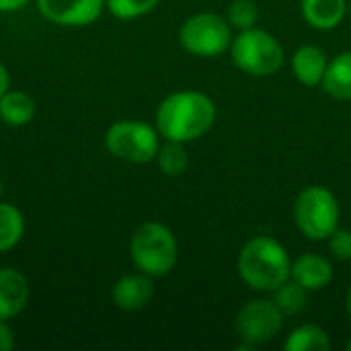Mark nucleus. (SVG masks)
Instances as JSON below:
<instances>
[{
	"mask_svg": "<svg viewBox=\"0 0 351 351\" xmlns=\"http://www.w3.org/2000/svg\"><path fill=\"white\" fill-rule=\"evenodd\" d=\"M216 121V103L202 90H177L156 109V130L162 140L189 144L206 136Z\"/></svg>",
	"mask_w": 351,
	"mask_h": 351,
	"instance_id": "1",
	"label": "nucleus"
},
{
	"mask_svg": "<svg viewBox=\"0 0 351 351\" xmlns=\"http://www.w3.org/2000/svg\"><path fill=\"white\" fill-rule=\"evenodd\" d=\"M241 280L255 292H274L292 276L288 249L274 237L261 234L249 239L237 259Z\"/></svg>",
	"mask_w": 351,
	"mask_h": 351,
	"instance_id": "2",
	"label": "nucleus"
},
{
	"mask_svg": "<svg viewBox=\"0 0 351 351\" xmlns=\"http://www.w3.org/2000/svg\"><path fill=\"white\" fill-rule=\"evenodd\" d=\"M130 257L138 271L150 278H162L177 265L179 245L167 224L144 222L132 234Z\"/></svg>",
	"mask_w": 351,
	"mask_h": 351,
	"instance_id": "3",
	"label": "nucleus"
},
{
	"mask_svg": "<svg viewBox=\"0 0 351 351\" xmlns=\"http://www.w3.org/2000/svg\"><path fill=\"white\" fill-rule=\"evenodd\" d=\"M228 51H230L232 64L241 72L255 76V78L274 76L276 72H280V68L284 66V58H286L284 47L276 39V35L259 27L239 31V35L232 37Z\"/></svg>",
	"mask_w": 351,
	"mask_h": 351,
	"instance_id": "4",
	"label": "nucleus"
},
{
	"mask_svg": "<svg viewBox=\"0 0 351 351\" xmlns=\"http://www.w3.org/2000/svg\"><path fill=\"white\" fill-rule=\"evenodd\" d=\"M294 224L308 241H327L339 228V202L335 193L323 185L304 187L292 208Z\"/></svg>",
	"mask_w": 351,
	"mask_h": 351,
	"instance_id": "5",
	"label": "nucleus"
},
{
	"mask_svg": "<svg viewBox=\"0 0 351 351\" xmlns=\"http://www.w3.org/2000/svg\"><path fill=\"white\" fill-rule=\"evenodd\" d=\"M105 146L109 154L119 160L144 165L156 158V152L160 148V134L156 125H150L146 121L121 119L107 130Z\"/></svg>",
	"mask_w": 351,
	"mask_h": 351,
	"instance_id": "6",
	"label": "nucleus"
},
{
	"mask_svg": "<svg viewBox=\"0 0 351 351\" xmlns=\"http://www.w3.org/2000/svg\"><path fill=\"white\" fill-rule=\"evenodd\" d=\"M179 43L195 58H216L230 49L232 27L226 16L216 12H197L181 25Z\"/></svg>",
	"mask_w": 351,
	"mask_h": 351,
	"instance_id": "7",
	"label": "nucleus"
},
{
	"mask_svg": "<svg viewBox=\"0 0 351 351\" xmlns=\"http://www.w3.org/2000/svg\"><path fill=\"white\" fill-rule=\"evenodd\" d=\"M284 327V315L269 298H257L243 304L234 317V331L241 339L239 350H255L274 341Z\"/></svg>",
	"mask_w": 351,
	"mask_h": 351,
	"instance_id": "8",
	"label": "nucleus"
},
{
	"mask_svg": "<svg viewBox=\"0 0 351 351\" xmlns=\"http://www.w3.org/2000/svg\"><path fill=\"white\" fill-rule=\"evenodd\" d=\"M35 2L45 21L62 27L93 25L105 8V0H35Z\"/></svg>",
	"mask_w": 351,
	"mask_h": 351,
	"instance_id": "9",
	"label": "nucleus"
},
{
	"mask_svg": "<svg viewBox=\"0 0 351 351\" xmlns=\"http://www.w3.org/2000/svg\"><path fill=\"white\" fill-rule=\"evenodd\" d=\"M154 296V284L152 278L146 274H128L119 278L111 290V300L117 308L134 313L150 304Z\"/></svg>",
	"mask_w": 351,
	"mask_h": 351,
	"instance_id": "10",
	"label": "nucleus"
},
{
	"mask_svg": "<svg viewBox=\"0 0 351 351\" xmlns=\"http://www.w3.org/2000/svg\"><path fill=\"white\" fill-rule=\"evenodd\" d=\"M290 278L298 282L302 288H306L308 292H319V290H325L333 282L335 269L327 257L317 255V253H304L292 261Z\"/></svg>",
	"mask_w": 351,
	"mask_h": 351,
	"instance_id": "11",
	"label": "nucleus"
},
{
	"mask_svg": "<svg viewBox=\"0 0 351 351\" xmlns=\"http://www.w3.org/2000/svg\"><path fill=\"white\" fill-rule=\"evenodd\" d=\"M31 286L27 278L14 269V267H2L0 269V319L10 321L29 302Z\"/></svg>",
	"mask_w": 351,
	"mask_h": 351,
	"instance_id": "12",
	"label": "nucleus"
},
{
	"mask_svg": "<svg viewBox=\"0 0 351 351\" xmlns=\"http://www.w3.org/2000/svg\"><path fill=\"white\" fill-rule=\"evenodd\" d=\"M327 64L325 49L319 45H302L292 56V74L304 86H321Z\"/></svg>",
	"mask_w": 351,
	"mask_h": 351,
	"instance_id": "13",
	"label": "nucleus"
},
{
	"mask_svg": "<svg viewBox=\"0 0 351 351\" xmlns=\"http://www.w3.org/2000/svg\"><path fill=\"white\" fill-rule=\"evenodd\" d=\"M302 19L317 31L339 27L348 12V0H300Z\"/></svg>",
	"mask_w": 351,
	"mask_h": 351,
	"instance_id": "14",
	"label": "nucleus"
},
{
	"mask_svg": "<svg viewBox=\"0 0 351 351\" xmlns=\"http://www.w3.org/2000/svg\"><path fill=\"white\" fill-rule=\"evenodd\" d=\"M321 86L335 101H351V51H341L329 60Z\"/></svg>",
	"mask_w": 351,
	"mask_h": 351,
	"instance_id": "15",
	"label": "nucleus"
},
{
	"mask_svg": "<svg viewBox=\"0 0 351 351\" xmlns=\"http://www.w3.org/2000/svg\"><path fill=\"white\" fill-rule=\"evenodd\" d=\"M35 117V101L25 90H6L0 97V119L10 128H23Z\"/></svg>",
	"mask_w": 351,
	"mask_h": 351,
	"instance_id": "16",
	"label": "nucleus"
},
{
	"mask_svg": "<svg viewBox=\"0 0 351 351\" xmlns=\"http://www.w3.org/2000/svg\"><path fill=\"white\" fill-rule=\"evenodd\" d=\"M329 348H331L329 333L313 323L292 329L288 339L284 341L286 351H329Z\"/></svg>",
	"mask_w": 351,
	"mask_h": 351,
	"instance_id": "17",
	"label": "nucleus"
},
{
	"mask_svg": "<svg viewBox=\"0 0 351 351\" xmlns=\"http://www.w3.org/2000/svg\"><path fill=\"white\" fill-rule=\"evenodd\" d=\"M271 300L276 302V306L280 308L284 317H298L308 306V290L290 278L274 290Z\"/></svg>",
	"mask_w": 351,
	"mask_h": 351,
	"instance_id": "18",
	"label": "nucleus"
},
{
	"mask_svg": "<svg viewBox=\"0 0 351 351\" xmlns=\"http://www.w3.org/2000/svg\"><path fill=\"white\" fill-rule=\"evenodd\" d=\"M25 234V218L12 204L0 202V253L14 249Z\"/></svg>",
	"mask_w": 351,
	"mask_h": 351,
	"instance_id": "19",
	"label": "nucleus"
},
{
	"mask_svg": "<svg viewBox=\"0 0 351 351\" xmlns=\"http://www.w3.org/2000/svg\"><path fill=\"white\" fill-rule=\"evenodd\" d=\"M154 160H156L160 173L167 175V177L183 175L187 165H189V156H187L185 144L183 142H175V140H165V144H160Z\"/></svg>",
	"mask_w": 351,
	"mask_h": 351,
	"instance_id": "20",
	"label": "nucleus"
},
{
	"mask_svg": "<svg viewBox=\"0 0 351 351\" xmlns=\"http://www.w3.org/2000/svg\"><path fill=\"white\" fill-rule=\"evenodd\" d=\"M158 2L160 0H105V6L115 19L132 21L152 12L158 6Z\"/></svg>",
	"mask_w": 351,
	"mask_h": 351,
	"instance_id": "21",
	"label": "nucleus"
},
{
	"mask_svg": "<svg viewBox=\"0 0 351 351\" xmlns=\"http://www.w3.org/2000/svg\"><path fill=\"white\" fill-rule=\"evenodd\" d=\"M257 19H259V8L253 0H234L226 10V21L230 23L232 29L239 31L255 27Z\"/></svg>",
	"mask_w": 351,
	"mask_h": 351,
	"instance_id": "22",
	"label": "nucleus"
},
{
	"mask_svg": "<svg viewBox=\"0 0 351 351\" xmlns=\"http://www.w3.org/2000/svg\"><path fill=\"white\" fill-rule=\"evenodd\" d=\"M329 251L339 261H351V230L337 228L329 239Z\"/></svg>",
	"mask_w": 351,
	"mask_h": 351,
	"instance_id": "23",
	"label": "nucleus"
},
{
	"mask_svg": "<svg viewBox=\"0 0 351 351\" xmlns=\"http://www.w3.org/2000/svg\"><path fill=\"white\" fill-rule=\"evenodd\" d=\"M14 348V335L12 329L6 325V321L0 319V351H8Z\"/></svg>",
	"mask_w": 351,
	"mask_h": 351,
	"instance_id": "24",
	"label": "nucleus"
},
{
	"mask_svg": "<svg viewBox=\"0 0 351 351\" xmlns=\"http://www.w3.org/2000/svg\"><path fill=\"white\" fill-rule=\"evenodd\" d=\"M31 0H0V12H14L29 4Z\"/></svg>",
	"mask_w": 351,
	"mask_h": 351,
	"instance_id": "25",
	"label": "nucleus"
},
{
	"mask_svg": "<svg viewBox=\"0 0 351 351\" xmlns=\"http://www.w3.org/2000/svg\"><path fill=\"white\" fill-rule=\"evenodd\" d=\"M8 90V72L4 68V64L0 62V97Z\"/></svg>",
	"mask_w": 351,
	"mask_h": 351,
	"instance_id": "26",
	"label": "nucleus"
},
{
	"mask_svg": "<svg viewBox=\"0 0 351 351\" xmlns=\"http://www.w3.org/2000/svg\"><path fill=\"white\" fill-rule=\"evenodd\" d=\"M346 311H348V317L351 319V286L348 288V294H346Z\"/></svg>",
	"mask_w": 351,
	"mask_h": 351,
	"instance_id": "27",
	"label": "nucleus"
},
{
	"mask_svg": "<svg viewBox=\"0 0 351 351\" xmlns=\"http://www.w3.org/2000/svg\"><path fill=\"white\" fill-rule=\"evenodd\" d=\"M346 350L351 351V339H350V341H348V346H346Z\"/></svg>",
	"mask_w": 351,
	"mask_h": 351,
	"instance_id": "28",
	"label": "nucleus"
},
{
	"mask_svg": "<svg viewBox=\"0 0 351 351\" xmlns=\"http://www.w3.org/2000/svg\"><path fill=\"white\" fill-rule=\"evenodd\" d=\"M0 195H2V183H0Z\"/></svg>",
	"mask_w": 351,
	"mask_h": 351,
	"instance_id": "29",
	"label": "nucleus"
},
{
	"mask_svg": "<svg viewBox=\"0 0 351 351\" xmlns=\"http://www.w3.org/2000/svg\"><path fill=\"white\" fill-rule=\"evenodd\" d=\"M350 12H351V6H350Z\"/></svg>",
	"mask_w": 351,
	"mask_h": 351,
	"instance_id": "30",
	"label": "nucleus"
}]
</instances>
